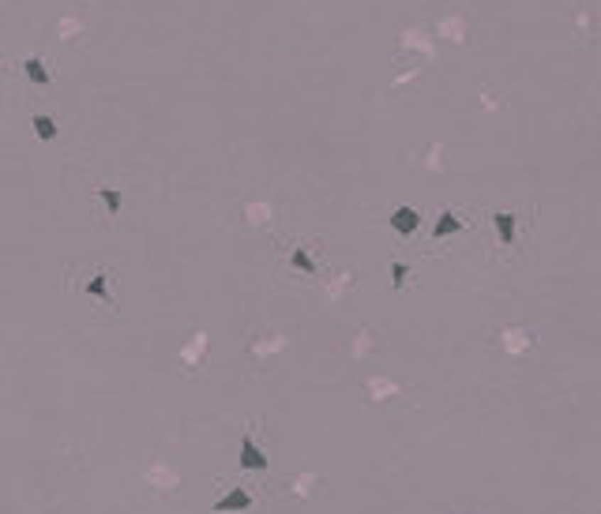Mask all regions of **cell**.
<instances>
[{"mask_svg":"<svg viewBox=\"0 0 601 514\" xmlns=\"http://www.w3.org/2000/svg\"><path fill=\"white\" fill-rule=\"evenodd\" d=\"M237 466L244 469V473H267V454H264V447L256 443V436L252 432H244L241 436V451H237Z\"/></svg>","mask_w":601,"mask_h":514,"instance_id":"obj_1","label":"cell"},{"mask_svg":"<svg viewBox=\"0 0 601 514\" xmlns=\"http://www.w3.org/2000/svg\"><path fill=\"white\" fill-rule=\"evenodd\" d=\"M252 507V492L248 488H229L222 499H215V514H244Z\"/></svg>","mask_w":601,"mask_h":514,"instance_id":"obj_2","label":"cell"},{"mask_svg":"<svg viewBox=\"0 0 601 514\" xmlns=\"http://www.w3.org/2000/svg\"><path fill=\"white\" fill-rule=\"evenodd\" d=\"M83 293H87L90 300H98V305H109V308H113V293H109V270H90V274H87V285H83Z\"/></svg>","mask_w":601,"mask_h":514,"instance_id":"obj_3","label":"cell"},{"mask_svg":"<svg viewBox=\"0 0 601 514\" xmlns=\"http://www.w3.org/2000/svg\"><path fill=\"white\" fill-rule=\"evenodd\" d=\"M417 226H421V214H417L413 207H399L395 214H391V229H395L399 236H410V233H417Z\"/></svg>","mask_w":601,"mask_h":514,"instance_id":"obj_4","label":"cell"},{"mask_svg":"<svg viewBox=\"0 0 601 514\" xmlns=\"http://www.w3.org/2000/svg\"><path fill=\"white\" fill-rule=\"evenodd\" d=\"M19 68H23V75H27L34 87H49V83H53V75H49V68H45L42 57H23Z\"/></svg>","mask_w":601,"mask_h":514,"instance_id":"obj_5","label":"cell"},{"mask_svg":"<svg viewBox=\"0 0 601 514\" xmlns=\"http://www.w3.org/2000/svg\"><path fill=\"white\" fill-rule=\"evenodd\" d=\"M98 199H102V207H106V214L117 218V214H121V207H124V192L109 188V184H98Z\"/></svg>","mask_w":601,"mask_h":514,"instance_id":"obj_6","label":"cell"},{"mask_svg":"<svg viewBox=\"0 0 601 514\" xmlns=\"http://www.w3.org/2000/svg\"><path fill=\"white\" fill-rule=\"evenodd\" d=\"M492 226H496V233H500V244H515V214L511 210L492 214Z\"/></svg>","mask_w":601,"mask_h":514,"instance_id":"obj_7","label":"cell"},{"mask_svg":"<svg viewBox=\"0 0 601 514\" xmlns=\"http://www.w3.org/2000/svg\"><path fill=\"white\" fill-rule=\"evenodd\" d=\"M455 233H462V218H455L451 210H443V214L436 218V226H433V236L443 241V236H455Z\"/></svg>","mask_w":601,"mask_h":514,"instance_id":"obj_8","label":"cell"},{"mask_svg":"<svg viewBox=\"0 0 601 514\" xmlns=\"http://www.w3.org/2000/svg\"><path fill=\"white\" fill-rule=\"evenodd\" d=\"M31 124H34V136L42 139V143H53V139L60 136V128H57V121H53V116H49V113H38Z\"/></svg>","mask_w":601,"mask_h":514,"instance_id":"obj_9","label":"cell"},{"mask_svg":"<svg viewBox=\"0 0 601 514\" xmlns=\"http://www.w3.org/2000/svg\"><path fill=\"white\" fill-rule=\"evenodd\" d=\"M290 263H293L300 274H320V267L312 263V256L305 252V248H293V252H290Z\"/></svg>","mask_w":601,"mask_h":514,"instance_id":"obj_10","label":"cell"},{"mask_svg":"<svg viewBox=\"0 0 601 514\" xmlns=\"http://www.w3.org/2000/svg\"><path fill=\"white\" fill-rule=\"evenodd\" d=\"M406 263H391V282H395V289H402V285H406Z\"/></svg>","mask_w":601,"mask_h":514,"instance_id":"obj_11","label":"cell"}]
</instances>
